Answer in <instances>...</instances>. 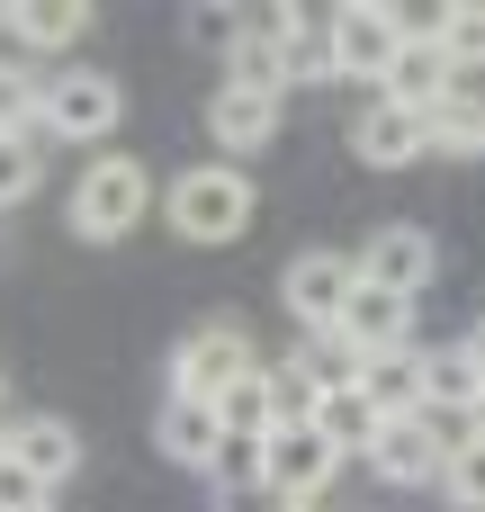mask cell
I'll list each match as a JSON object with an SVG mask.
<instances>
[{"label": "cell", "mask_w": 485, "mask_h": 512, "mask_svg": "<svg viewBox=\"0 0 485 512\" xmlns=\"http://www.w3.org/2000/svg\"><path fill=\"white\" fill-rule=\"evenodd\" d=\"M423 153H441V162H485V90H450L432 117H423Z\"/></svg>", "instance_id": "cell-20"}, {"label": "cell", "mask_w": 485, "mask_h": 512, "mask_svg": "<svg viewBox=\"0 0 485 512\" xmlns=\"http://www.w3.org/2000/svg\"><path fill=\"white\" fill-rule=\"evenodd\" d=\"M225 90H279V36H270V9H243V36L225 45ZM288 99V90H279Z\"/></svg>", "instance_id": "cell-21"}, {"label": "cell", "mask_w": 485, "mask_h": 512, "mask_svg": "<svg viewBox=\"0 0 485 512\" xmlns=\"http://www.w3.org/2000/svg\"><path fill=\"white\" fill-rule=\"evenodd\" d=\"M36 99H45V72L18 63V54H0V135H36Z\"/></svg>", "instance_id": "cell-26"}, {"label": "cell", "mask_w": 485, "mask_h": 512, "mask_svg": "<svg viewBox=\"0 0 485 512\" xmlns=\"http://www.w3.org/2000/svg\"><path fill=\"white\" fill-rule=\"evenodd\" d=\"M423 27H432V45H441V54H450L468 81L485 72V0H441Z\"/></svg>", "instance_id": "cell-23"}, {"label": "cell", "mask_w": 485, "mask_h": 512, "mask_svg": "<svg viewBox=\"0 0 485 512\" xmlns=\"http://www.w3.org/2000/svg\"><path fill=\"white\" fill-rule=\"evenodd\" d=\"M36 504H54L27 468H9V450H0V512H36Z\"/></svg>", "instance_id": "cell-30"}, {"label": "cell", "mask_w": 485, "mask_h": 512, "mask_svg": "<svg viewBox=\"0 0 485 512\" xmlns=\"http://www.w3.org/2000/svg\"><path fill=\"white\" fill-rule=\"evenodd\" d=\"M0 27H9V54L36 63V54L81 45V36H90V9H81V0H18V9H0Z\"/></svg>", "instance_id": "cell-13"}, {"label": "cell", "mask_w": 485, "mask_h": 512, "mask_svg": "<svg viewBox=\"0 0 485 512\" xmlns=\"http://www.w3.org/2000/svg\"><path fill=\"white\" fill-rule=\"evenodd\" d=\"M270 36H279V90L333 81V36H324L315 9H270Z\"/></svg>", "instance_id": "cell-15"}, {"label": "cell", "mask_w": 485, "mask_h": 512, "mask_svg": "<svg viewBox=\"0 0 485 512\" xmlns=\"http://www.w3.org/2000/svg\"><path fill=\"white\" fill-rule=\"evenodd\" d=\"M423 405L432 414H468L477 405V369L459 360V342H423Z\"/></svg>", "instance_id": "cell-25"}, {"label": "cell", "mask_w": 485, "mask_h": 512, "mask_svg": "<svg viewBox=\"0 0 485 512\" xmlns=\"http://www.w3.org/2000/svg\"><path fill=\"white\" fill-rule=\"evenodd\" d=\"M144 207H153V171H144L135 153H99V162L72 180V198H63V216H72L81 243H126V234L144 225Z\"/></svg>", "instance_id": "cell-2"}, {"label": "cell", "mask_w": 485, "mask_h": 512, "mask_svg": "<svg viewBox=\"0 0 485 512\" xmlns=\"http://www.w3.org/2000/svg\"><path fill=\"white\" fill-rule=\"evenodd\" d=\"M333 477H342V459H333L306 423H288V432L261 441V495H270V512H324Z\"/></svg>", "instance_id": "cell-5"}, {"label": "cell", "mask_w": 485, "mask_h": 512, "mask_svg": "<svg viewBox=\"0 0 485 512\" xmlns=\"http://www.w3.org/2000/svg\"><path fill=\"white\" fill-rule=\"evenodd\" d=\"M351 153H360L369 171H405V162H423V117H414V108L369 99V108L351 117Z\"/></svg>", "instance_id": "cell-16"}, {"label": "cell", "mask_w": 485, "mask_h": 512, "mask_svg": "<svg viewBox=\"0 0 485 512\" xmlns=\"http://www.w3.org/2000/svg\"><path fill=\"white\" fill-rule=\"evenodd\" d=\"M378 486H396V495H432L441 486V450H432V432L405 414V423H378V441H369V459H360Z\"/></svg>", "instance_id": "cell-12"}, {"label": "cell", "mask_w": 485, "mask_h": 512, "mask_svg": "<svg viewBox=\"0 0 485 512\" xmlns=\"http://www.w3.org/2000/svg\"><path fill=\"white\" fill-rule=\"evenodd\" d=\"M153 207L171 216L180 243H234V234H252L261 189H252L243 162H198V171H180L171 189H153Z\"/></svg>", "instance_id": "cell-1"}, {"label": "cell", "mask_w": 485, "mask_h": 512, "mask_svg": "<svg viewBox=\"0 0 485 512\" xmlns=\"http://www.w3.org/2000/svg\"><path fill=\"white\" fill-rule=\"evenodd\" d=\"M459 360L477 369V387H485V315H477V324H468V333H459Z\"/></svg>", "instance_id": "cell-32"}, {"label": "cell", "mask_w": 485, "mask_h": 512, "mask_svg": "<svg viewBox=\"0 0 485 512\" xmlns=\"http://www.w3.org/2000/svg\"><path fill=\"white\" fill-rule=\"evenodd\" d=\"M351 387L378 405V423H405V414H423V342H405V351H369Z\"/></svg>", "instance_id": "cell-17"}, {"label": "cell", "mask_w": 485, "mask_h": 512, "mask_svg": "<svg viewBox=\"0 0 485 512\" xmlns=\"http://www.w3.org/2000/svg\"><path fill=\"white\" fill-rule=\"evenodd\" d=\"M117 117H126L117 72H99V63H54L45 72V99H36V135L45 144H108Z\"/></svg>", "instance_id": "cell-3"}, {"label": "cell", "mask_w": 485, "mask_h": 512, "mask_svg": "<svg viewBox=\"0 0 485 512\" xmlns=\"http://www.w3.org/2000/svg\"><path fill=\"white\" fill-rule=\"evenodd\" d=\"M36 180H45V144L36 135H0V207L36 198Z\"/></svg>", "instance_id": "cell-27"}, {"label": "cell", "mask_w": 485, "mask_h": 512, "mask_svg": "<svg viewBox=\"0 0 485 512\" xmlns=\"http://www.w3.org/2000/svg\"><path fill=\"white\" fill-rule=\"evenodd\" d=\"M0 450H9V432H0Z\"/></svg>", "instance_id": "cell-34"}, {"label": "cell", "mask_w": 485, "mask_h": 512, "mask_svg": "<svg viewBox=\"0 0 485 512\" xmlns=\"http://www.w3.org/2000/svg\"><path fill=\"white\" fill-rule=\"evenodd\" d=\"M207 414H216V432H225V441H270V432H279V405H270V360H261L252 378H234Z\"/></svg>", "instance_id": "cell-22"}, {"label": "cell", "mask_w": 485, "mask_h": 512, "mask_svg": "<svg viewBox=\"0 0 485 512\" xmlns=\"http://www.w3.org/2000/svg\"><path fill=\"white\" fill-rule=\"evenodd\" d=\"M279 369H288V378H306L315 396H333V387H351V378H360V351H351L342 333H306Z\"/></svg>", "instance_id": "cell-24"}, {"label": "cell", "mask_w": 485, "mask_h": 512, "mask_svg": "<svg viewBox=\"0 0 485 512\" xmlns=\"http://www.w3.org/2000/svg\"><path fill=\"white\" fill-rule=\"evenodd\" d=\"M0 432H9V468H27L45 495L72 486V468H81V432H72L63 414H18V423H0Z\"/></svg>", "instance_id": "cell-11"}, {"label": "cell", "mask_w": 485, "mask_h": 512, "mask_svg": "<svg viewBox=\"0 0 485 512\" xmlns=\"http://www.w3.org/2000/svg\"><path fill=\"white\" fill-rule=\"evenodd\" d=\"M351 270H360L369 288H387V297L423 306V297L441 288V243H432L423 225H378V234L351 252Z\"/></svg>", "instance_id": "cell-7"}, {"label": "cell", "mask_w": 485, "mask_h": 512, "mask_svg": "<svg viewBox=\"0 0 485 512\" xmlns=\"http://www.w3.org/2000/svg\"><path fill=\"white\" fill-rule=\"evenodd\" d=\"M207 477H216V495H261V441H225Z\"/></svg>", "instance_id": "cell-29"}, {"label": "cell", "mask_w": 485, "mask_h": 512, "mask_svg": "<svg viewBox=\"0 0 485 512\" xmlns=\"http://www.w3.org/2000/svg\"><path fill=\"white\" fill-rule=\"evenodd\" d=\"M279 117H288V99L279 90H207V135H216V162H243V153H261L270 135H279Z\"/></svg>", "instance_id": "cell-10"}, {"label": "cell", "mask_w": 485, "mask_h": 512, "mask_svg": "<svg viewBox=\"0 0 485 512\" xmlns=\"http://www.w3.org/2000/svg\"><path fill=\"white\" fill-rule=\"evenodd\" d=\"M306 432L351 468V459H369V441H378V405L360 396V387H333V396H315V414H306Z\"/></svg>", "instance_id": "cell-19"}, {"label": "cell", "mask_w": 485, "mask_h": 512, "mask_svg": "<svg viewBox=\"0 0 485 512\" xmlns=\"http://www.w3.org/2000/svg\"><path fill=\"white\" fill-rule=\"evenodd\" d=\"M189 36H198V45H234V36H243V9H207V0H198V9H189Z\"/></svg>", "instance_id": "cell-31"}, {"label": "cell", "mask_w": 485, "mask_h": 512, "mask_svg": "<svg viewBox=\"0 0 485 512\" xmlns=\"http://www.w3.org/2000/svg\"><path fill=\"white\" fill-rule=\"evenodd\" d=\"M450 90H468V72H459V63L432 45V27L414 18V36H405V45H396V63L378 72V99H387V108H414V117H432Z\"/></svg>", "instance_id": "cell-8"}, {"label": "cell", "mask_w": 485, "mask_h": 512, "mask_svg": "<svg viewBox=\"0 0 485 512\" xmlns=\"http://www.w3.org/2000/svg\"><path fill=\"white\" fill-rule=\"evenodd\" d=\"M153 450H162L171 468L207 477V468H216V450H225V432H216V414H207V405H180V396H162V414H153Z\"/></svg>", "instance_id": "cell-18"}, {"label": "cell", "mask_w": 485, "mask_h": 512, "mask_svg": "<svg viewBox=\"0 0 485 512\" xmlns=\"http://www.w3.org/2000/svg\"><path fill=\"white\" fill-rule=\"evenodd\" d=\"M351 288H360L351 252H297V261L279 270V306H288L306 333H333V324H342V306H351Z\"/></svg>", "instance_id": "cell-9"}, {"label": "cell", "mask_w": 485, "mask_h": 512, "mask_svg": "<svg viewBox=\"0 0 485 512\" xmlns=\"http://www.w3.org/2000/svg\"><path fill=\"white\" fill-rule=\"evenodd\" d=\"M36 512H63V495H54V504H36Z\"/></svg>", "instance_id": "cell-33"}, {"label": "cell", "mask_w": 485, "mask_h": 512, "mask_svg": "<svg viewBox=\"0 0 485 512\" xmlns=\"http://www.w3.org/2000/svg\"><path fill=\"white\" fill-rule=\"evenodd\" d=\"M414 315H423V306H405V297H387V288H369V279H360L333 333L369 360V351H405V342H414Z\"/></svg>", "instance_id": "cell-14"}, {"label": "cell", "mask_w": 485, "mask_h": 512, "mask_svg": "<svg viewBox=\"0 0 485 512\" xmlns=\"http://www.w3.org/2000/svg\"><path fill=\"white\" fill-rule=\"evenodd\" d=\"M324 36H333V81H378V72L396 63V45L414 36V9L342 0V9H324Z\"/></svg>", "instance_id": "cell-4"}, {"label": "cell", "mask_w": 485, "mask_h": 512, "mask_svg": "<svg viewBox=\"0 0 485 512\" xmlns=\"http://www.w3.org/2000/svg\"><path fill=\"white\" fill-rule=\"evenodd\" d=\"M432 495H450L459 512H485V441H459L450 459H441V486Z\"/></svg>", "instance_id": "cell-28"}, {"label": "cell", "mask_w": 485, "mask_h": 512, "mask_svg": "<svg viewBox=\"0 0 485 512\" xmlns=\"http://www.w3.org/2000/svg\"><path fill=\"white\" fill-rule=\"evenodd\" d=\"M261 369V351H252V333L243 324H198L180 351H171V396L180 405H216L234 378H252Z\"/></svg>", "instance_id": "cell-6"}]
</instances>
